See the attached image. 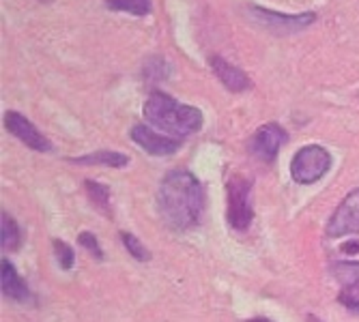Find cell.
<instances>
[{
  "label": "cell",
  "instance_id": "cell-6",
  "mask_svg": "<svg viewBox=\"0 0 359 322\" xmlns=\"http://www.w3.org/2000/svg\"><path fill=\"white\" fill-rule=\"evenodd\" d=\"M288 140L286 132L276 125V122H267L258 129V132L252 136L250 140V153L254 157H258L260 161H273L278 150L282 148V144Z\"/></svg>",
  "mask_w": 359,
  "mask_h": 322
},
{
  "label": "cell",
  "instance_id": "cell-1",
  "mask_svg": "<svg viewBox=\"0 0 359 322\" xmlns=\"http://www.w3.org/2000/svg\"><path fill=\"white\" fill-rule=\"evenodd\" d=\"M157 209L172 230L194 228L205 211L203 185L187 170L168 172L157 191Z\"/></svg>",
  "mask_w": 359,
  "mask_h": 322
},
{
  "label": "cell",
  "instance_id": "cell-19",
  "mask_svg": "<svg viewBox=\"0 0 359 322\" xmlns=\"http://www.w3.org/2000/svg\"><path fill=\"white\" fill-rule=\"evenodd\" d=\"M78 243L82 245V247H86L95 258H104V251H102V247H100V241H97V237L95 234H90V232H82L80 237H78Z\"/></svg>",
  "mask_w": 359,
  "mask_h": 322
},
{
  "label": "cell",
  "instance_id": "cell-3",
  "mask_svg": "<svg viewBox=\"0 0 359 322\" xmlns=\"http://www.w3.org/2000/svg\"><path fill=\"white\" fill-rule=\"evenodd\" d=\"M332 168V155L318 144L304 146L290 161V176L299 185H312Z\"/></svg>",
  "mask_w": 359,
  "mask_h": 322
},
{
  "label": "cell",
  "instance_id": "cell-10",
  "mask_svg": "<svg viewBox=\"0 0 359 322\" xmlns=\"http://www.w3.org/2000/svg\"><path fill=\"white\" fill-rule=\"evenodd\" d=\"M252 15L256 18L258 24H263L265 28L278 32V35H288V32H297V30H304L308 28L316 15L314 13H304V15H280V13H273V11H265V9H250Z\"/></svg>",
  "mask_w": 359,
  "mask_h": 322
},
{
  "label": "cell",
  "instance_id": "cell-13",
  "mask_svg": "<svg viewBox=\"0 0 359 322\" xmlns=\"http://www.w3.org/2000/svg\"><path fill=\"white\" fill-rule=\"evenodd\" d=\"M78 166H108V168H125L129 164V157L123 153H114V150H97L84 157H76L69 159Z\"/></svg>",
  "mask_w": 359,
  "mask_h": 322
},
{
  "label": "cell",
  "instance_id": "cell-23",
  "mask_svg": "<svg viewBox=\"0 0 359 322\" xmlns=\"http://www.w3.org/2000/svg\"><path fill=\"white\" fill-rule=\"evenodd\" d=\"M39 3H46L48 5V3H54V0H39Z\"/></svg>",
  "mask_w": 359,
  "mask_h": 322
},
{
  "label": "cell",
  "instance_id": "cell-14",
  "mask_svg": "<svg viewBox=\"0 0 359 322\" xmlns=\"http://www.w3.org/2000/svg\"><path fill=\"white\" fill-rule=\"evenodd\" d=\"M0 245L7 251H15L22 245V232L9 213L0 215Z\"/></svg>",
  "mask_w": 359,
  "mask_h": 322
},
{
  "label": "cell",
  "instance_id": "cell-12",
  "mask_svg": "<svg viewBox=\"0 0 359 322\" xmlns=\"http://www.w3.org/2000/svg\"><path fill=\"white\" fill-rule=\"evenodd\" d=\"M0 281H3V295L9 297L11 301L26 303L30 299V290L26 281L20 277L15 267L9 260H3V273H0Z\"/></svg>",
  "mask_w": 359,
  "mask_h": 322
},
{
  "label": "cell",
  "instance_id": "cell-21",
  "mask_svg": "<svg viewBox=\"0 0 359 322\" xmlns=\"http://www.w3.org/2000/svg\"><path fill=\"white\" fill-rule=\"evenodd\" d=\"M248 322H271L269 318H252V320H248Z\"/></svg>",
  "mask_w": 359,
  "mask_h": 322
},
{
  "label": "cell",
  "instance_id": "cell-18",
  "mask_svg": "<svg viewBox=\"0 0 359 322\" xmlns=\"http://www.w3.org/2000/svg\"><path fill=\"white\" fill-rule=\"evenodd\" d=\"M54 245V253H56V260H58V265H60V269H65V271H72L74 269V262H76V253H74V249L65 243V241H54L52 243Z\"/></svg>",
  "mask_w": 359,
  "mask_h": 322
},
{
  "label": "cell",
  "instance_id": "cell-4",
  "mask_svg": "<svg viewBox=\"0 0 359 322\" xmlns=\"http://www.w3.org/2000/svg\"><path fill=\"white\" fill-rule=\"evenodd\" d=\"M228 191V223L235 230H248L254 219V209H252V181L235 174L231 176L226 185Z\"/></svg>",
  "mask_w": 359,
  "mask_h": 322
},
{
  "label": "cell",
  "instance_id": "cell-20",
  "mask_svg": "<svg viewBox=\"0 0 359 322\" xmlns=\"http://www.w3.org/2000/svg\"><path fill=\"white\" fill-rule=\"evenodd\" d=\"M357 249H359V243H346L342 247V251H346V253H357Z\"/></svg>",
  "mask_w": 359,
  "mask_h": 322
},
{
  "label": "cell",
  "instance_id": "cell-17",
  "mask_svg": "<svg viewBox=\"0 0 359 322\" xmlns=\"http://www.w3.org/2000/svg\"><path fill=\"white\" fill-rule=\"evenodd\" d=\"M121 241H123V245H125V249L132 253L136 260H140V262H147V260H151V253H149V249L138 241V237H134V234H129V232H121Z\"/></svg>",
  "mask_w": 359,
  "mask_h": 322
},
{
  "label": "cell",
  "instance_id": "cell-7",
  "mask_svg": "<svg viewBox=\"0 0 359 322\" xmlns=\"http://www.w3.org/2000/svg\"><path fill=\"white\" fill-rule=\"evenodd\" d=\"M132 140L144 148L147 153L155 155V157H168V155H175L179 148H181V140L179 138H170L161 132H155L153 127H147V125H136L132 129Z\"/></svg>",
  "mask_w": 359,
  "mask_h": 322
},
{
  "label": "cell",
  "instance_id": "cell-11",
  "mask_svg": "<svg viewBox=\"0 0 359 322\" xmlns=\"http://www.w3.org/2000/svg\"><path fill=\"white\" fill-rule=\"evenodd\" d=\"M211 69L215 71L217 80H219L228 90H231V92H241V90L250 88L248 76H245L241 69L233 67L231 62H226L222 56H213V58H211Z\"/></svg>",
  "mask_w": 359,
  "mask_h": 322
},
{
  "label": "cell",
  "instance_id": "cell-2",
  "mask_svg": "<svg viewBox=\"0 0 359 322\" xmlns=\"http://www.w3.org/2000/svg\"><path fill=\"white\" fill-rule=\"evenodd\" d=\"M142 114L153 129L179 140L201 132L203 127V114L198 108L179 104L172 97L159 90L151 92V97L144 102Z\"/></svg>",
  "mask_w": 359,
  "mask_h": 322
},
{
  "label": "cell",
  "instance_id": "cell-16",
  "mask_svg": "<svg viewBox=\"0 0 359 322\" xmlns=\"http://www.w3.org/2000/svg\"><path fill=\"white\" fill-rule=\"evenodd\" d=\"M108 5L116 11H125L132 15L151 13V0H108Z\"/></svg>",
  "mask_w": 359,
  "mask_h": 322
},
{
  "label": "cell",
  "instance_id": "cell-8",
  "mask_svg": "<svg viewBox=\"0 0 359 322\" xmlns=\"http://www.w3.org/2000/svg\"><path fill=\"white\" fill-rule=\"evenodd\" d=\"M5 125L9 129V134H13L20 142H24L26 146H30L32 150H39V153H50L52 144L50 140L39 132V129L32 125L26 116H22L20 112L11 110L5 116Z\"/></svg>",
  "mask_w": 359,
  "mask_h": 322
},
{
  "label": "cell",
  "instance_id": "cell-9",
  "mask_svg": "<svg viewBox=\"0 0 359 322\" xmlns=\"http://www.w3.org/2000/svg\"><path fill=\"white\" fill-rule=\"evenodd\" d=\"M332 271L340 281L338 301L359 314V262H336Z\"/></svg>",
  "mask_w": 359,
  "mask_h": 322
},
{
  "label": "cell",
  "instance_id": "cell-15",
  "mask_svg": "<svg viewBox=\"0 0 359 322\" xmlns=\"http://www.w3.org/2000/svg\"><path fill=\"white\" fill-rule=\"evenodd\" d=\"M86 191H88V198L90 202L100 209L102 213L110 215V189L102 183H95V181H86Z\"/></svg>",
  "mask_w": 359,
  "mask_h": 322
},
{
  "label": "cell",
  "instance_id": "cell-22",
  "mask_svg": "<svg viewBox=\"0 0 359 322\" xmlns=\"http://www.w3.org/2000/svg\"><path fill=\"white\" fill-rule=\"evenodd\" d=\"M308 322H323V320H318L316 316H308Z\"/></svg>",
  "mask_w": 359,
  "mask_h": 322
},
{
  "label": "cell",
  "instance_id": "cell-5",
  "mask_svg": "<svg viewBox=\"0 0 359 322\" xmlns=\"http://www.w3.org/2000/svg\"><path fill=\"white\" fill-rule=\"evenodd\" d=\"M346 234H359V189L346 193L327 223V237L338 239Z\"/></svg>",
  "mask_w": 359,
  "mask_h": 322
}]
</instances>
